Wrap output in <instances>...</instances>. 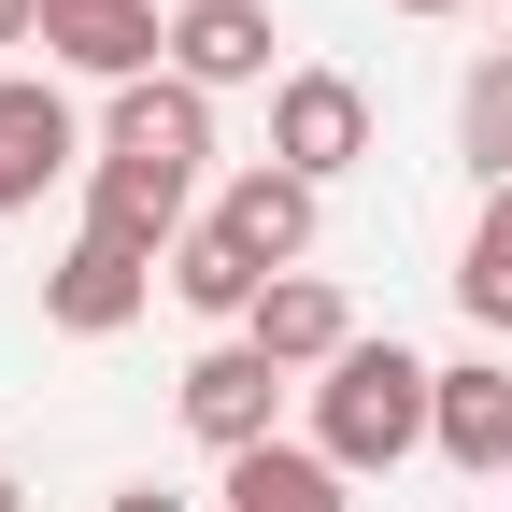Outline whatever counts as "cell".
I'll return each instance as SVG.
<instances>
[{
    "mask_svg": "<svg viewBox=\"0 0 512 512\" xmlns=\"http://www.w3.org/2000/svg\"><path fill=\"white\" fill-rule=\"evenodd\" d=\"M413 441H441V370L399 356V342H356L342 370H313V456L342 484L356 470H399Z\"/></svg>",
    "mask_w": 512,
    "mask_h": 512,
    "instance_id": "obj_1",
    "label": "cell"
},
{
    "mask_svg": "<svg viewBox=\"0 0 512 512\" xmlns=\"http://www.w3.org/2000/svg\"><path fill=\"white\" fill-rule=\"evenodd\" d=\"M185 228H200V171L171 157H86V242H128V256H185Z\"/></svg>",
    "mask_w": 512,
    "mask_h": 512,
    "instance_id": "obj_2",
    "label": "cell"
},
{
    "mask_svg": "<svg viewBox=\"0 0 512 512\" xmlns=\"http://www.w3.org/2000/svg\"><path fill=\"white\" fill-rule=\"evenodd\" d=\"M43 57L86 72V86H157L171 15H157V0H43Z\"/></svg>",
    "mask_w": 512,
    "mask_h": 512,
    "instance_id": "obj_3",
    "label": "cell"
},
{
    "mask_svg": "<svg viewBox=\"0 0 512 512\" xmlns=\"http://www.w3.org/2000/svg\"><path fill=\"white\" fill-rule=\"evenodd\" d=\"M271 413H285V370L256 356V342H214L200 370H185V441H200L214 470H228V456H256V441H285Z\"/></svg>",
    "mask_w": 512,
    "mask_h": 512,
    "instance_id": "obj_4",
    "label": "cell"
},
{
    "mask_svg": "<svg viewBox=\"0 0 512 512\" xmlns=\"http://www.w3.org/2000/svg\"><path fill=\"white\" fill-rule=\"evenodd\" d=\"M356 157H370V100H356V72H285V86H271V171L328 185V171H356Z\"/></svg>",
    "mask_w": 512,
    "mask_h": 512,
    "instance_id": "obj_5",
    "label": "cell"
},
{
    "mask_svg": "<svg viewBox=\"0 0 512 512\" xmlns=\"http://www.w3.org/2000/svg\"><path fill=\"white\" fill-rule=\"evenodd\" d=\"M86 171V128L43 72H0V214H43V185Z\"/></svg>",
    "mask_w": 512,
    "mask_h": 512,
    "instance_id": "obj_6",
    "label": "cell"
},
{
    "mask_svg": "<svg viewBox=\"0 0 512 512\" xmlns=\"http://www.w3.org/2000/svg\"><path fill=\"white\" fill-rule=\"evenodd\" d=\"M200 228L242 256V271H271V285H285L299 256H313V185L256 157V171H228V185H214V214H200Z\"/></svg>",
    "mask_w": 512,
    "mask_h": 512,
    "instance_id": "obj_7",
    "label": "cell"
},
{
    "mask_svg": "<svg viewBox=\"0 0 512 512\" xmlns=\"http://www.w3.org/2000/svg\"><path fill=\"white\" fill-rule=\"evenodd\" d=\"M143 299H157V256L72 242V256L43 271V328H57V342H114V328H143Z\"/></svg>",
    "mask_w": 512,
    "mask_h": 512,
    "instance_id": "obj_8",
    "label": "cell"
},
{
    "mask_svg": "<svg viewBox=\"0 0 512 512\" xmlns=\"http://www.w3.org/2000/svg\"><path fill=\"white\" fill-rule=\"evenodd\" d=\"M242 342L271 356V370H342V356H356V313H342V285H328V271H285L271 299L242 313Z\"/></svg>",
    "mask_w": 512,
    "mask_h": 512,
    "instance_id": "obj_9",
    "label": "cell"
},
{
    "mask_svg": "<svg viewBox=\"0 0 512 512\" xmlns=\"http://www.w3.org/2000/svg\"><path fill=\"white\" fill-rule=\"evenodd\" d=\"M100 157H171V171H200V157H214V100L185 86V72H157V86H114V114H100Z\"/></svg>",
    "mask_w": 512,
    "mask_h": 512,
    "instance_id": "obj_10",
    "label": "cell"
},
{
    "mask_svg": "<svg viewBox=\"0 0 512 512\" xmlns=\"http://www.w3.org/2000/svg\"><path fill=\"white\" fill-rule=\"evenodd\" d=\"M171 72L185 86H256L271 72V0H200V15H171Z\"/></svg>",
    "mask_w": 512,
    "mask_h": 512,
    "instance_id": "obj_11",
    "label": "cell"
},
{
    "mask_svg": "<svg viewBox=\"0 0 512 512\" xmlns=\"http://www.w3.org/2000/svg\"><path fill=\"white\" fill-rule=\"evenodd\" d=\"M441 456H456L470 484H512V370H441Z\"/></svg>",
    "mask_w": 512,
    "mask_h": 512,
    "instance_id": "obj_12",
    "label": "cell"
},
{
    "mask_svg": "<svg viewBox=\"0 0 512 512\" xmlns=\"http://www.w3.org/2000/svg\"><path fill=\"white\" fill-rule=\"evenodd\" d=\"M228 512H356V498L313 441H256V456H228Z\"/></svg>",
    "mask_w": 512,
    "mask_h": 512,
    "instance_id": "obj_13",
    "label": "cell"
},
{
    "mask_svg": "<svg viewBox=\"0 0 512 512\" xmlns=\"http://www.w3.org/2000/svg\"><path fill=\"white\" fill-rule=\"evenodd\" d=\"M456 299H470V328H484V342H512V185H484L470 256H456Z\"/></svg>",
    "mask_w": 512,
    "mask_h": 512,
    "instance_id": "obj_14",
    "label": "cell"
},
{
    "mask_svg": "<svg viewBox=\"0 0 512 512\" xmlns=\"http://www.w3.org/2000/svg\"><path fill=\"white\" fill-rule=\"evenodd\" d=\"M456 157H470L484 185H512V43L470 57V86H456Z\"/></svg>",
    "mask_w": 512,
    "mask_h": 512,
    "instance_id": "obj_15",
    "label": "cell"
},
{
    "mask_svg": "<svg viewBox=\"0 0 512 512\" xmlns=\"http://www.w3.org/2000/svg\"><path fill=\"white\" fill-rule=\"evenodd\" d=\"M171 299H185V313H214V328H242V313L271 299V271H242L214 228H185V256H171Z\"/></svg>",
    "mask_w": 512,
    "mask_h": 512,
    "instance_id": "obj_16",
    "label": "cell"
},
{
    "mask_svg": "<svg viewBox=\"0 0 512 512\" xmlns=\"http://www.w3.org/2000/svg\"><path fill=\"white\" fill-rule=\"evenodd\" d=\"M0 43H43V0H0Z\"/></svg>",
    "mask_w": 512,
    "mask_h": 512,
    "instance_id": "obj_17",
    "label": "cell"
},
{
    "mask_svg": "<svg viewBox=\"0 0 512 512\" xmlns=\"http://www.w3.org/2000/svg\"><path fill=\"white\" fill-rule=\"evenodd\" d=\"M100 512H185V498H171V484H128V498H100Z\"/></svg>",
    "mask_w": 512,
    "mask_h": 512,
    "instance_id": "obj_18",
    "label": "cell"
},
{
    "mask_svg": "<svg viewBox=\"0 0 512 512\" xmlns=\"http://www.w3.org/2000/svg\"><path fill=\"white\" fill-rule=\"evenodd\" d=\"M0 512H29V484H15V470H0Z\"/></svg>",
    "mask_w": 512,
    "mask_h": 512,
    "instance_id": "obj_19",
    "label": "cell"
},
{
    "mask_svg": "<svg viewBox=\"0 0 512 512\" xmlns=\"http://www.w3.org/2000/svg\"><path fill=\"white\" fill-rule=\"evenodd\" d=\"M399 15H456V0H399Z\"/></svg>",
    "mask_w": 512,
    "mask_h": 512,
    "instance_id": "obj_20",
    "label": "cell"
},
{
    "mask_svg": "<svg viewBox=\"0 0 512 512\" xmlns=\"http://www.w3.org/2000/svg\"><path fill=\"white\" fill-rule=\"evenodd\" d=\"M157 15H200V0H157Z\"/></svg>",
    "mask_w": 512,
    "mask_h": 512,
    "instance_id": "obj_21",
    "label": "cell"
}]
</instances>
